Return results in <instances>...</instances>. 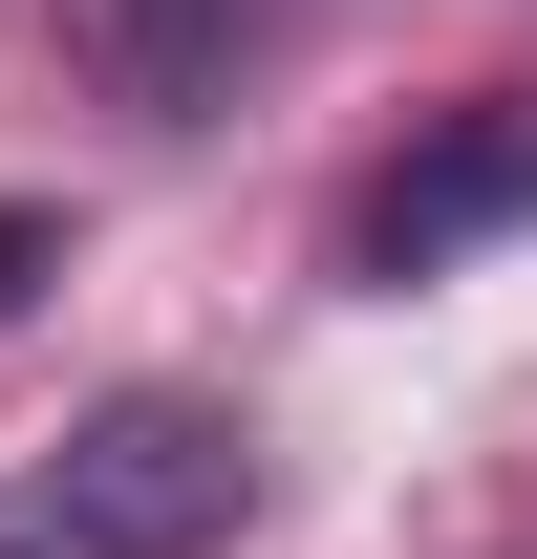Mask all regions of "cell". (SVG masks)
Returning a JSON list of instances; mask_svg holds the SVG:
<instances>
[{
  "mask_svg": "<svg viewBox=\"0 0 537 559\" xmlns=\"http://www.w3.org/2000/svg\"><path fill=\"white\" fill-rule=\"evenodd\" d=\"M259 516V430L215 388H108L44 452H0V559H215Z\"/></svg>",
  "mask_w": 537,
  "mask_h": 559,
  "instance_id": "obj_1",
  "label": "cell"
},
{
  "mask_svg": "<svg viewBox=\"0 0 537 559\" xmlns=\"http://www.w3.org/2000/svg\"><path fill=\"white\" fill-rule=\"evenodd\" d=\"M473 237H537V108H473V130H430L408 173H366L344 280H452Z\"/></svg>",
  "mask_w": 537,
  "mask_h": 559,
  "instance_id": "obj_2",
  "label": "cell"
},
{
  "mask_svg": "<svg viewBox=\"0 0 537 559\" xmlns=\"http://www.w3.org/2000/svg\"><path fill=\"white\" fill-rule=\"evenodd\" d=\"M279 44H301V0H65V66L108 108H151V130H215Z\"/></svg>",
  "mask_w": 537,
  "mask_h": 559,
  "instance_id": "obj_3",
  "label": "cell"
},
{
  "mask_svg": "<svg viewBox=\"0 0 537 559\" xmlns=\"http://www.w3.org/2000/svg\"><path fill=\"white\" fill-rule=\"evenodd\" d=\"M22 280H65V215L44 194H0V301H22Z\"/></svg>",
  "mask_w": 537,
  "mask_h": 559,
  "instance_id": "obj_4",
  "label": "cell"
}]
</instances>
